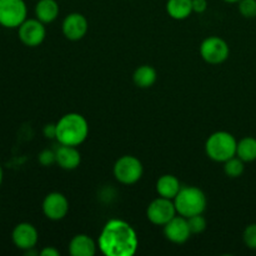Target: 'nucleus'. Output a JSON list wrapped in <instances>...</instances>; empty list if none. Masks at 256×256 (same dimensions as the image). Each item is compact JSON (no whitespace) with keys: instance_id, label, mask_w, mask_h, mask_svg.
<instances>
[{"instance_id":"nucleus-1","label":"nucleus","mask_w":256,"mask_h":256,"mask_svg":"<svg viewBox=\"0 0 256 256\" xmlns=\"http://www.w3.org/2000/svg\"><path fill=\"white\" fill-rule=\"evenodd\" d=\"M98 245L100 252L106 256H132L139 246V240L129 222L112 219L102 228Z\"/></svg>"},{"instance_id":"nucleus-2","label":"nucleus","mask_w":256,"mask_h":256,"mask_svg":"<svg viewBox=\"0 0 256 256\" xmlns=\"http://www.w3.org/2000/svg\"><path fill=\"white\" fill-rule=\"evenodd\" d=\"M89 135L88 120L79 112H69L62 115L56 122V138L62 145L79 146Z\"/></svg>"},{"instance_id":"nucleus-3","label":"nucleus","mask_w":256,"mask_h":256,"mask_svg":"<svg viewBox=\"0 0 256 256\" xmlns=\"http://www.w3.org/2000/svg\"><path fill=\"white\" fill-rule=\"evenodd\" d=\"M176 212L184 218L202 214L206 209V195L196 186H184L174 199Z\"/></svg>"},{"instance_id":"nucleus-4","label":"nucleus","mask_w":256,"mask_h":256,"mask_svg":"<svg viewBox=\"0 0 256 256\" xmlns=\"http://www.w3.org/2000/svg\"><path fill=\"white\" fill-rule=\"evenodd\" d=\"M238 142L229 132H215L205 142V152L209 159L216 162H225L236 156Z\"/></svg>"},{"instance_id":"nucleus-5","label":"nucleus","mask_w":256,"mask_h":256,"mask_svg":"<svg viewBox=\"0 0 256 256\" xmlns=\"http://www.w3.org/2000/svg\"><path fill=\"white\" fill-rule=\"evenodd\" d=\"M112 172L119 182L124 185H132L142 179L144 168L138 158L132 155H124L115 162Z\"/></svg>"},{"instance_id":"nucleus-6","label":"nucleus","mask_w":256,"mask_h":256,"mask_svg":"<svg viewBox=\"0 0 256 256\" xmlns=\"http://www.w3.org/2000/svg\"><path fill=\"white\" fill-rule=\"evenodd\" d=\"M28 6L24 0H0V25L6 29H18L28 19Z\"/></svg>"},{"instance_id":"nucleus-7","label":"nucleus","mask_w":256,"mask_h":256,"mask_svg":"<svg viewBox=\"0 0 256 256\" xmlns=\"http://www.w3.org/2000/svg\"><path fill=\"white\" fill-rule=\"evenodd\" d=\"M200 55L208 64L219 65L226 62L230 55V48L224 39L219 36H209L200 45Z\"/></svg>"},{"instance_id":"nucleus-8","label":"nucleus","mask_w":256,"mask_h":256,"mask_svg":"<svg viewBox=\"0 0 256 256\" xmlns=\"http://www.w3.org/2000/svg\"><path fill=\"white\" fill-rule=\"evenodd\" d=\"M176 208L174 200L159 196L152 200L146 209V216L152 224L164 226L174 216H176Z\"/></svg>"},{"instance_id":"nucleus-9","label":"nucleus","mask_w":256,"mask_h":256,"mask_svg":"<svg viewBox=\"0 0 256 256\" xmlns=\"http://www.w3.org/2000/svg\"><path fill=\"white\" fill-rule=\"evenodd\" d=\"M18 36L20 42L29 48L39 46L46 36V29L44 22L39 19H26L18 28Z\"/></svg>"},{"instance_id":"nucleus-10","label":"nucleus","mask_w":256,"mask_h":256,"mask_svg":"<svg viewBox=\"0 0 256 256\" xmlns=\"http://www.w3.org/2000/svg\"><path fill=\"white\" fill-rule=\"evenodd\" d=\"M69 212V202L62 192H50L42 200V212L45 216L52 222L64 219Z\"/></svg>"},{"instance_id":"nucleus-11","label":"nucleus","mask_w":256,"mask_h":256,"mask_svg":"<svg viewBox=\"0 0 256 256\" xmlns=\"http://www.w3.org/2000/svg\"><path fill=\"white\" fill-rule=\"evenodd\" d=\"M88 29H89L88 19L80 12H72L62 20V34L68 40H72V42L82 40L86 35Z\"/></svg>"},{"instance_id":"nucleus-12","label":"nucleus","mask_w":256,"mask_h":256,"mask_svg":"<svg viewBox=\"0 0 256 256\" xmlns=\"http://www.w3.org/2000/svg\"><path fill=\"white\" fill-rule=\"evenodd\" d=\"M12 240L18 249L26 252L36 246L39 232L36 228L30 222H20L12 229Z\"/></svg>"},{"instance_id":"nucleus-13","label":"nucleus","mask_w":256,"mask_h":256,"mask_svg":"<svg viewBox=\"0 0 256 256\" xmlns=\"http://www.w3.org/2000/svg\"><path fill=\"white\" fill-rule=\"evenodd\" d=\"M164 235L169 242L174 244H184L189 240L192 230L189 228L186 218L174 216L168 224L164 225Z\"/></svg>"},{"instance_id":"nucleus-14","label":"nucleus","mask_w":256,"mask_h":256,"mask_svg":"<svg viewBox=\"0 0 256 256\" xmlns=\"http://www.w3.org/2000/svg\"><path fill=\"white\" fill-rule=\"evenodd\" d=\"M56 154V164L64 170H74L82 162V155L76 146L62 145L55 150Z\"/></svg>"},{"instance_id":"nucleus-15","label":"nucleus","mask_w":256,"mask_h":256,"mask_svg":"<svg viewBox=\"0 0 256 256\" xmlns=\"http://www.w3.org/2000/svg\"><path fill=\"white\" fill-rule=\"evenodd\" d=\"M69 252L72 256H94L96 244L86 234H78L70 240Z\"/></svg>"},{"instance_id":"nucleus-16","label":"nucleus","mask_w":256,"mask_h":256,"mask_svg":"<svg viewBox=\"0 0 256 256\" xmlns=\"http://www.w3.org/2000/svg\"><path fill=\"white\" fill-rule=\"evenodd\" d=\"M60 8L56 0H39L35 5V16L44 24H50L59 16Z\"/></svg>"},{"instance_id":"nucleus-17","label":"nucleus","mask_w":256,"mask_h":256,"mask_svg":"<svg viewBox=\"0 0 256 256\" xmlns=\"http://www.w3.org/2000/svg\"><path fill=\"white\" fill-rule=\"evenodd\" d=\"M182 189L179 179L172 174H165L160 176L156 182V192L159 196L174 200L178 192Z\"/></svg>"},{"instance_id":"nucleus-18","label":"nucleus","mask_w":256,"mask_h":256,"mask_svg":"<svg viewBox=\"0 0 256 256\" xmlns=\"http://www.w3.org/2000/svg\"><path fill=\"white\" fill-rule=\"evenodd\" d=\"M166 12L175 20H185L192 14V0H168Z\"/></svg>"},{"instance_id":"nucleus-19","label":"nucleus","mask_w":256,"mask_h":256,"mask_svg":"<svg viewBox=\"0 0 256 256\" xmlns=\"http://www.w3.org/2000/svg\"><path fill=\"white\" fill-rule=\"evenodd\" d=\"M156 70L150 65H142L132 74V82L140 89H148L156 82Z\"/></svg>"},{"instance_id":"nucleus-20","label":"nucleus","mask_w":256,"mask_h":256,"mask_svg":"<svg viewBox=\"0 0 256 256\" xmlns=\"http://www.w3.org/2000/svg\"><path fill=\"white\" fill-rule=\"evenodd\" d=\"M236 156L244 162H252L256 160V139L252 136H245L238 142Z\"/></svg>"},{"instance_id":"nucleus-21","label":"nucleus","mask_w":256,"mask_h":256,"mask_svg":"<svg viewBox=\"0 0 256 256\" xmlns=\"http://www.w3.org/2000/svg\"><path fill=\"white\" fill-rule=\"evenodd\" d=\"M244 164L245 162H242L240 158H238V156L232 158V159H229L228 162H224L225 175L229 178H232V179L242 176V172H244V170H245Z\"/></svg>"},{"instance_id":"nucleus-22","label":"nucleus","mask_w":256,"mask_h":256,"mask_svg":"<svg viewBox=\"0 0 256 256\" xmlns=\"http://www.w3.org/2000/svg\"><path fill=\"white\" fill-rule=\"evenodd\" d=\"M239 12L246 19H254L256 18V0H240Z\"/></svg>"},{"instance_id":"nucleus-23","label":"nucleus","mask_w":256,"mask_h":256,"mask_svg":"<svg viewBox=\"0 0 256 256\" xmlns=\"http://www.w3.org/2000/svg\"><path fill=\"white\" fill-rule=\"evenodd\" d=\"M188 222H189L192 234H200V232H202L206 229V219L202 216V214L188 218Z\"/></svg>"},{"instance_id":"nucleus-24","label":"nucleus","mask_w":256,"mask_h":256,"mask_svg":"<svg viewBox=\"0 0 256 256\" xmlns=\"http://www.w3.org/2000/svg\"><path fill=\"white\" fill-rule=\"evenodd\" d=\"M242 240L246 248L256 250V224H250L245 228L242 232Z\"/></svg>"},{"instance_id":"nucleus-25","label":"nucleus","mask_w":256,"mask_h":256,"mask_svg":"<svg viewBox=\"0 0 256 256\" xmlns=\"http://www.w3.org/2000/svg\"><path fill=\"white\" fill-rule=\"evenodd\" d=\"M38 160H39V162L42 166H50V165L56 162V154H55L54 150L45 149L40 152L39 156H38Z\"/></svg>"},{"instance_id":"nucleus-26","label":"nucleus","mask_w":256,"mask_h":256,"mask_svg":"<svg viewBox=\"0 0 256 256\" xmlns=\"http://www.w3.org/2000/svg\"><path fill=\"white\" fill-rule=\"evenodd\" d=\"M208 9L206 0H192V12L202 14Z\"/></svg>"},{"instance_id":"nucleus-27","label":"nucleus","mask_w":256,"mask_h":256,"mask_svg":"<svg viewBox=\"0 0 256 256\" xmlns=\"http://www.w3.org/2000/svg\"><path fill=\"white\" fill-rule=\"evenodd\" d=\"M42 132L48 139H55L56 138V124H46L42 129Z\"/></svg>"},{"instance_id":"nucleus-28","label":"nucleus","mask_w":256,"mask_h":256,"mask_svg":"<svg viewBox=\"0 0 256 256\" xmlns=\"http://www.w3.org/2000/svg\"><path fill=\"white\" fill-rule=\"evenodd\" d=\"M40 256H60L59 250L55 249L54 246H46L39 252Z\"/></svg>"},{"instance_id":"nucleus-29","label":"nucleus","mask_w":256,"mask_h":256,"mask_svg":"<svg viewBox=\"0 0 256 256\" xmlns=\"http://www.w3.org/2000/svg\"><path fill=\"white\" fill-rule=\"evenodd\" d=\"M2 180H4V170H2V164H0V186L2 184Z\"/></svg>"},{"instance_id":"nucleus-30","label":"nucleus","mask_w":256,"mask_h":256,"mask_svg":"<svg viewBox=\"0 0 256 256\" xmlns=\"http://www.w3.org/2000/svg\"><path fill=\"white\" fill-rule=\"evenodd\" d=\"M225 2H229V4H236V2H239L240 0H224Z\"/></svg>"}]
</instances>
